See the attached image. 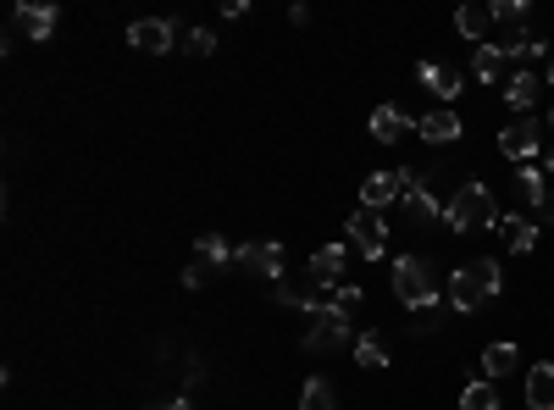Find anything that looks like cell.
Listing matches in <instances>:
<instances>
[{
    "label": "cell",
    "instance_id": "9",
    "mask_svg": "<svg viewBox=\"0 0 554 410\" xmlns=\"http://www.w3.org/2000/svg\"><path fill=\"white\" fill-rule=\"evenodd\" d=\"M56 23H61V12L45 6V0H39V6H17L12 12V34L28 39V45H45V39L56 34Z\"/></svg>",
    "mask_w": 554,
    "mask_h": 410
},
{
    "label": "cell",
    "instance_id": "17",
    "mask_svg": "<svg viewBox=\"0 0 554 410\" xmlns=\"http://www.w3.org/2000/svg\"><path fill=\"white\" fill-rule=\"evenodd\" d=\"M455 28H460V39H471V45H488V28H494V6H460L455 12Z\"/></svg>",
    "mask_w": 554,
    "mask_h": 410
},
{
    "label": "cell",
    "instance_id": "15",
    "mask_svg": "<svg viewBox=\"0 0 554 410\" xmlns=\"http://www.w3.org/2000/svg\"><path fill=\"white\" fill-rule=\"evenodd\" d=\"M477 372L488 377V383H499V377L521 372V350H516V344H505V338H499V344H488V350H482Z\"/></svg>",
    "mask_w": 554,
    "mask_h": 410
},
{
    "label": "cell",
    "instance_id": "24",
    "mask_svg": "<svg viewBox=\"0 0 554 410\" xmlns=\"http://www.w3.org/2000/svg\"><path fill=\"white\" fill-rule=\"evenodd\" d=\"M460 410H499V388L488 383V377H471V383L460 388Z\"/></svg>",
    "mask_w": 554,
    "mask_h": 410
},
{
    "label": "cell",
    "instance_id": "34",
    "mask_svg": "<svg viewBox=\"0 0 554 410\" xmlns=\"http://www.w3.org/2000/svg\"><path fill=\"white\" fill-rule=\"evenodd\" d=\"M543 172H549V178H554V150H549V156H543Z\"/></svg>",
    "mask_w": 554,
    "mask_h": 410
},
{
    "label": "cell",
    "instance_id": "6",
    "mask_svg": "<svg viewBox=\"0 0 554 410\" xmlns=\"http://www.w3.org/2000/svg\"><path fill=\"white\" fill-rule=\"evenodd\" d=\"M344 233H350V244L366 255V261H383L388 255V222H383V211H355L350 222H344Z\"/></svg>",
    "mask_w": 554,
    "mask_h": 410
},
{
    "label": "cell",
    "instance_id": "23",
    "mask_svg": "<svg viewBox=\"0 0 554 410\" xmlns=\"http://www.w3.org/2000/svg\"><path fill=\"white\" fill-rule=\"evenodd\" d=\"M471 73H477V84H499V78H505V50H499V45H477Z\"/></svg>",
    "mask_w": 554,
    "mask_h": 410
},
{
    "label": "cell",
    "instance_id": "21",
    "mask_svg": "<svg viewBox=\"0 0 554 410\" xmlns=\"http://www.w3.org/2000/svg\"><path fill=\"white\" fill-rule=\"evenodd\" d=\"M355 361H361L366 372H383L388 366V338L377 333V327H366V333L355 338Z\"/></svg>",
    "mask_w": 554,
    "mask_h": 410
},
{
    "label": "cell",
    "instance_id": "29",
    "mask_svg": "<svg viewBox=\"0 0 554 410\" xmlns=\"http://www.w3.org/2000/svg\"><path fill=\"white\" fill-rule=\"evenodd\" d=\"M211 272H217V266H211V261H200V255H194V261L183 266V289H205V283H211Z\"/></svg>",
    "mask_w": 554,
    "mask_h": 410
},
{
    "label": "cell",
    "instance_id": "28",
    "mask_svg": "<svg viewBox=\"0 0 554 410\" xmlns=\"http://www.w3.org/2000/svg\"><path fill=\"white\" fill-rule=\"evenodd\" d=\"M183 50H189V56H211V50H217V34H211V28H189V34H183Z\"/></svg>",
    "mask_w": 554,
    "mask_h": 410
},
{
    "label": "cell",
    "instance_id": "35",
    "mask_svg": "<svg viewBox=\"0 0 554 410\" xmlns=\"http://www.w3.org/2000/svg\"><path fill=\"white\" fill-rule=\"evenodd\" d=\"M549 133H554V111H549Z\"/></svg>",
    "mask_w": 554,
    "mask_h": 410
},
{
    "label": "cell",
    "instance_id": "25",
    "mask_svg": "<svg viewBox=\"0 0 554 410\" xmlns=\"http://www.w3.org/2000/svg\"><path fill=\"white\" fill-rule=\"evenodd\" d=\"M300 410H338V394L327 377H311V383L300 388Z\"/></svg>",
    "mask_w": 554,
    "mask_h": 410
},
{
    "label": "cell",
    "instance_id": "18",
    "mask_svg": "<svg viewBox=\"0 0 554 410\" xmlns=\"http://www.w3.org/2000/svg\"><path fill=\"white\" fill-rule=\"evenodd\" d=\"M527 410H554V366H527Z\"/></svg>",
    "mask_w": 554,
    "mask_h": 410
},
{
    "label": "cell",
    "instance_id": "26",
    "mask_svg": "<svg viewBox=\"0 0 554 410\" xmlns=\"http://www.w3.org/2000/svg\"><path fill=\"white\" fill-rule=\"evenodd\" d=\"M194 255H200V261H211V266H228L233 261V250H228V239H222V233H200Z\"/></svg>",
    "mask_w": 554,
    "mask_h": 410
},
{
    "label": "cell",
    "instance_id": "2",
    "mask_svg": "<svg viewBox=\"0 0 554 410\" xmlns=\"http://www.w3.org/2000/svg\"><path fill=\"white\" fill-rule=\"evenodd\" d=\"M499 217H505V211H499L488 183H460L444 205V222L455 233H488V228H499Z\"/></svg>",
    "mask_w": 554,
    "mask_h": 410
},
{
    "label": "cell",
    "instance_id": "32",
    "mask_svg": "<svg viewBox=\"0 0 554 410\" xmlns=\"http://www.w3.org/2000/svg\"><path fill=\"white\" fill-rule=\"evenodd\" d=\"M543 84H549V89H554V56H549V61H543Z\"/></svg>",
    "mask_w": 554,
    "mask_h": 410
},
{
    "label": "cell",
    "instance_id": "16",
    "mask_svg": "<svg viewBox=\"0 0 554 410\" xmlns=\"http://www.w3.org/2000/svg\"><path fill=\"white\" fill-rule=\"evenodd\" d=\"M405 133H416V122H410L399 106H377L372 111V139H377V145H399Z\"/></svg>",
    "mask_w": 554,
    "mask_h": 410
},
{
    "label": "cell",
    "instance_id": "13",
    "mask_svg": "<svg viewBox=\"0 0 554 410\" xmlns=\"http://www.w3.org/2000/svg\"><path fill=\"white\" fill-rule=\"evenodd\" d=\"M538 89H549V84H543L538 73H527V67H521V73H510V78H505V106L527 117V111L538 106Z\"/></svg>",
    "mask_w": 554,
    "mask_h": 410
},
{
    "label": "cell",
    "instance_id": "10",
    "mask_svg": "<svg viewBox=\"0 0 554 410\" xmlns=\"http://www.w3.org/2000/svg\"><path fill=\"white\" fill-rule=\"evenodd\" d=\"M233 261H239L244 272H255V278H266V283H283V244H239Z\"/></svg>",
    "mask_w": 554,
    "mask_h": 410
},
{
    "label": "cell",
    "instance_id": "30",
    "mask_svg": "<svg viewBox=\"0 0 554 410\" xmlns=\"http://www.w3.org/2000/svg\"><path fill=\"white\" fill-rule=\"evenodd\" d=\"M438 327H444V311H438V305H427V311H416L410 333H416V338H427V333H438Z\"/></svg>",
    "mask_w": 554,
    "mask_h": 410
},
{
    "label": "cell",
    "instance_id": "8",
    "mask_svg": "<svg viewBox=\"0 0 554 410\" xmlns=\"http://www.w3.org/2000/svg\"><path fill=\"white\" fill-rule=\"evenodd\" d=\"M128 45L139 56H167L178 45V23L172 17H139V23H128Z\"/></svg>",
    "mask_w": 554,
    "mask_h": 410
},
{
    "label": "cell",
    "instance_id": "27",
    "mask_svg": "<svg viewBox=\"0 0 554 410\" xmlns=\"http://www.w3.org/2000/svg\"><path fill=\"white\" fill-rule=\"evenodd\" d=\"M494 23L521 28V23H527V0H499V6H494Z\"/></svg>",
    "mask_w": 554,
    "mask_h": 410
},
{
    "label": "cell",
    "instance_id": "19",
    "mask_svg": "<svg viewBox=\"0 0 554 410\" xmlns=\"http://www.w3.org/2000/svg\"><path fill=\"white\" fill-rule=\"evenodd\" d=\"M499 233H505V244H510L516 255L538 250V222H532V217H521V211H516V217H499Z\"/></svg>",
    "mask_w": 554,
    "mask_h": 410
},
{
    "label": "cell",
    "instance_id": "33",
    "mask_svg": "<svg viewBox=\"0 0 554 410\" xmlns=\"http://www.w3.org/2000/svg\"><path fill=\"white\" fill-rule=\"evenodd\" d=\"M161 410H194V405H189V399H167Z\"/></svg>",
    "mask_w": 554,
    "mask_h": 410
},
{
    "label": "cell",
    "instance_id": "5",
    "mask_svg": "<svg viewBox=\"0 0 554 410\" xmlns=\"http://www.w3.org/2000/svg\"><path fill=\"white\" fill-rule=\"evenodd\" d=\"M410 178H416L410 167L366 172V178H361V205H366V211H388V205H399V200H405V189H410Z\"/></svg>",
    "mask_w": 554,
    "mask_h": 410
},
{
    "label": "cell",
    "instance_id": "11",
    "mask_svg": "<svg viewBox=\"0 0 554 410\" xmlns=\"http://www.w3.org/2000/svg\"><path fill=\"white\" fill-rule=\"evenodd\" d=\"M405 217L410 222H433V217H444V200H438L433 194V178H422V172H416V178H410V189H405Z\"/></svg>",
    "mask_w": 554,
    "mask_h": 410
},
{
    "label": "cell",
    "instance_id": "12",
    "mask_svg": "<svg viewBox=\"0 0 554 410\" xmlns=\"http://www.w3.org/2000/svg\"><path fill=\"white\" fill-rule=\"evenodd\" d=\"M416 78H422L438 100L466 95V73H460V67H449V61H422V67H416Z\"/></svg>",
    "mask_w": 554,
    "mask_h": 410
},
{
    "label": "cell",
    "instance_id": "1",
    "mask_svg": "<svg viewBox=\"0 0 554 410\" xmlns=\"http://www.w3.org/2000/svg\"><path fill=\"white\" fill-rule=\"evenodd\" d=\"M505 289V272H499L494 255H482V261H466L449 272V305L455 311H482V305L494 300V294Z\"/></svg>",
    "mask_w": 554,
    "mask_h": 410
},
{
    "label": "cell",
    "instance_id": "20",
    "mask_svg": "<svg viewBox=\"0 0 554 410\" xmlns=\"http://www.w3.org/2000/svg\"><path fill=\"white\" fill-rule=\"evenodd\" d=\"M516 189H521V200H527L532 211H543V205L554 200V194H549V172H543V167H521L516 172Z\"/></svg>",
    "mask_w": 554,
    "mask_h": 410
},
{
    "label": "cell",
    "instance_id": "7",
    "mask_svg": "<svg viewBox=\"0 0 554 410\" xmlns=\"http://www.w3.org/2000/svg\"><path fill=\"white\" fill-rule=\"evenodd\" d=\"M538 150H543V122L538 117H521V122H510V128L499 133V156L516 161V167H532Z\"/></svg>",
    "mask_w": 554,
    "mask_h": 410
},
{
    "label": "cell",
    "instance_id": "14",
    "mask_svg": "<svg viewBox=\"0 0 554 410\" xmlns=\"http://www.w3.org/2000/svg\"><path fill=\"white\" fill-rule=\"evenodd\" d=\"M416 133H422L427 145H455V139H460V117L449 106H438V111H427V117H416Z\"/></svg>",
    "mask_w": 554,
    "mask_h": 410
},
{
    "label": "cell",
    "instance_id": "31",
    "mask_svg": "<svg viewBox=\"0 0 554 410\" xmlns=\"http://www.w3.org/2000/svg\"><path fill=\"white\" fill-rule=\"evenodd\" d=\"M333 300L344 305V311H355V305L366 300V289H361V283H333Z\"/></svg>",
    "mask_w": 554,
    "mask_h": 410
},
{
    "label": "cell",
    "instance_id": "3",
    "mask_svg": "<svg viewBox=\"0 0 554 410\" xmlns=\"http://www.w3.org/2000/svg\"><path fill=\"white\" fill-rule=\"evenodd\" d=\"M388 289H394V300L405 305V311H427V305H438V272H433V261H427V255H399Z\"/></svg>",
    "mask_w": 554,
    "mask_h": 410
},
{
    "label": "cell",
    "instance_id": "4",
    "mask_svg": "<svg viewBox=\"0 0 554 410\" xmlns=\"http://www.w3.org/2000/svg\"><path fill=\"white\" fill-rule=\"evenodd\" d=\"M355 322H350V311L338 300H327L322 311L311 316V327H305V338H300V350L305 355H333V350H355Z\"/></svg>",
    "mask_w": 554,
    "mask_h": 410
},
{
    "label": "cell",
    "instance_id": "22",
    "mask_svg": "<svg viewBox=\"0 0 554 410\" xmlns=\"http://www.w3.org/2000/svg\"><path fill=\"white\" fill-rule=\"evenodd\" d=\"M338 272H344V244H322V250L311 255V278L333 289V283H338Z\"/></svg>",
    "mask_w": 554,
    "mask_h": 410
}]
</instances>
